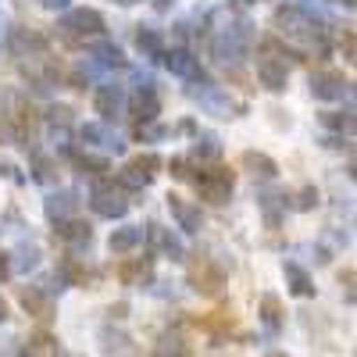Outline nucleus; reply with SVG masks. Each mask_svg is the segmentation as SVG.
<instances>
[{
  "instance_id": "49",
  "label": "nucleus",
  "mask_w": 357,
  "mask_h": 357,
  "mask_svg": "<svg viewBox=\"0 0 357 357\" xmlns=\"http://www.w3.org/2000/svg\"><path fill=\"white\" fill-rule=\"evenodd\" d=\"M264 357H289V354H264Z\"/></svg>"
},
{
  "instance_id": "43",
  "label": "nucleus",
  "mask_w": 357,
  "mask_h": 357,
  "mask_svg": "<svg viewBox=\"0 0 357 357\" xmlns=\"http://www.w3.org/2000/svg\"><path fill=\"white\" fill-rule=\"evenodd\" d=\"M11 275V254H0V282Z\"/></svg>"
},
{
  "instance_id": "39",
  "label": "nucleus",
  "mask_w": 357,
  "mask_h": 357,
  "mask_svg": "<svg viewBox=\"0 0 357 357\" xmlns=\"http://www.w3.org/2000/svg\"><path fill=\"white\" fill-rule=\"evenodd\" d=\"M72 86H75V89H86V86H89V68H86V65H79V68L72 72Z\"/></svg>"
},
{
  "instance_id": "7",
  "label": "nucleus",
  "mask_w": 357,
  "mask_h": 357,
  "mask_svg": "<svg viewBox=\"0 0 357 357\" xmlns=\"http://www.w3.org/2000/svg\"><path fill=\"white\" fill-rule=\"evenodd\" d=\"M197 193L207 200V204H229L232 197V172L229 168H211L197 178Z\"/></svg>"
},
{
  "instance_id": "1",
  "label": "nucleus",
  "mask_w": 357,
  "mask_h": 357,
  "mask_svg": "<svg viewBox=\"0 0 357 357\" xmlns=\"http://www.w3.org/2000/svg\"><path fill=\"white\" fill-rule=\"evenodd\" d=\"M275 29H279V33H282L289 43L311 47V50L325 54L321 29H318V22H314L307 11H301V8H279V11H275Z\"/></svg>"
},
{
  "instance_id": "14",
  "label": "nucleus",
  "mask_w": 357,
  "mask_h": 357,
  "mask_svg": "<svg viewBox=\"0 0 357 357\" xmlns=\"http://www.w3.org/2000/svg\"><path fill=\"white\" fill-rule=\"evenodd\" d=\"M15 57H47V40L33 29H11V40H8Z\"/></svg>"
},
{
  "instance_id": "30",
  "label": "nucleus",
  "mask_w": 357,
  "mask_h": 357,
  "mask_svg": "<svg viewBox=\"0 0 357 357\" xmlns=\"http://www.w3.org/2000/svg\"><path fill=\"white\" fill-rule=\"evenodd\" d=\"M218 154H222V143H218V136H211V132L197 136V146H193V158H197V161H215Z\"/></svg>"
},
{
  "instance_id": "4",
  "label": "nucleus",
  "mask_w": 357,
  "mask_h": 357,
  "mask_svg": "<svg viewBox=\"0 0 357 357\" xmlns=\"http://www.w3.org/2000/svg\"><path fill=\"white\" fill-rule=\"evenodd\" d=\"M57 29H61V36L68 43H79L86 36H100L104 33V18L97 11H89V8H75V11H68L61 18V25H57Z\"/></svg>"
},
{
  "instance_id": "13",
  "label": "nucleus",
  "mask_w": 357,
  "mask_h": 357,
  "mask_svg": "<svg viewBox=\"0 0 357 357\" xmlns=\"http://www.w3.org/2000/svg\"><path fill=\"white\" fill-rule=\"evenodd\" d=\"M161 61H165V68H168L172 75H178V79H204V75H200V61H197V57H193L186 47L165 50Z\"/></svg>"
},
{
  "instance_id": "36",
  "label": "nucleus",
  "mask_w": 357,
  "mask_h": 357,
  "mask_svg": "<svg viewBox=\"0 0 357 357\" xmlns=\"http://www.w3.org/2000/svg\"><path fill=\"white\" fill-rule=\"evenodd\" d=\"M165 136H168V129L158 126V122H139V126H136V139L154 143V139H165Z\"/></svg>"
},
{
  "instance_id": "37",
  "label": "nucleus",
  "mask_w": 357,
  "mask_h": 357,
  "mask_svg": "<svg viewBox=\"0 0 357 357\" xmlns=\"http://www.w3.org/2000/svg\"><path fill=\"white\" fill-rule=\"evenodd\" d=\"M340 286H343V301L347 304H357V272H354V268L340 272Z\"/></svg>"
},
{
  "instance_id": "26",
  "label": "nucleus",
  "mask_w": 357,
  "mask_h": 357,
  "mask_svg": "<svg viewBox=\"0 0 357 357\" xmlns=\"http://www.w3.org/2000/svg\"><path fill=\"white\" fill-rule=\"evenodd\" d=\"M25 357H61V347H57L54 336L36 333V336L25 340Z\"/></svg>"
},
{
  "instance_id": "35",
  "label": "nucleus",
  "mask_w": 357,
  "mask_h": 357,
  "mask_svg": "<svg viewBox=\"0 0 357 357\" xmlns=\"http://www.w3.org/2000/svg\"><path fill=\"white\" fill-rule=\"evenodd\" d=\"M129 168H132V172H139V175H146V178H154V172L161 168V161H158L154 154H139V158H132V161H129Z\"/></svg>"
},
{
  "instance_id": "50",
  "label": "nucleus",
  "mask_w": 357,
  "mask_h": 357,
  "mask_svg": "<svg viewBox=\"0 0 357 357\" xmlns=\"http://www.w3.org/2000/svg\"><path fill=\"white\" fill-rule=\"evenodd\" d=\"M354 93H357V89H354Z\"/></svg>"
},
{
  "instance_id": "20",
  "label": "nucleus",
  "mask_w": 357,
  "mask_h": 357,
  "mask_svg": "<svg viewBox=\"0 0 357 357\" xmlns=\"http://www.w3.org/2000/svg\"><path fill=\"white\" fill-rule=\"evenodd\" d=\"M143 243V225H122V229H114L111 232V240H107V250L111 254H129Z\"/></svg>"
},
{
  "instance_id": "18",
  "label": "nucleus",
  "mask_w": 357,
  "mask_h": 357,
  "mask_svg": "<svg viewBox=\"0 0 357 357\" xmlns=\"http://www.w3.org/2000/svg\"><path fill=\"white\" fill-rule=\"evenodd\" d=\"M118 279L122 286H146L154 279V257H132L118 264Z\"/></svg>"
},
{
  "instance_id": "8",
  "label": "nucleus",
  "mask_w": 357,
  "mask_h": 357,
  "mask_svg": "<svg viewBox=\"0 0 357 357\" xmlns=\"http://www.w3.org/2000/svg\"><path fill=\"white\" fill-rule=\"evenodd\" d=\"M79 136H82V143L89 146V151H100V154H122V151H126L122 136H118L111 126H104V122H89V126H82Z\"/></svg>"
},
{
  "instance_id": "40",
  "label": "nucleus",
  "mask_w": 357,
  "mask_h": 357,
  "mask_svg": "<svg viewBox=\"0 0 357 357\" xmlns=\"http://www.w3.org/2000/svg\"><path fill=\"white\" fill-rule=\"evenodd\" d=\"M168 168H172V175H175V178H190V161H183V158H175Z\"/></svg>"
},
{
  "instance_id": "38",
  "label": "nucleus",
  "mask_w": 357,
  "mask_h": 357,
  "mask_svg": "<svg viewBox=\"0 0 357 357\" xmlns=\"http://www.w3.org/2000/svg\"><path fill=\"white\" fill-rule=\"evenodd\" d=\"M146 183H151V178L139 175V172H132V168H126V172H122V186H129V190H143Z\"/></svg>"
},
{
  "instance_id": "17",
  "label": "nucleus",
  "mask_w": 357,
  "mask_h": 357,
  "mask_svg": "<svg viewBox=\"0 0 357 357\" xmlns=\"http://www.w3.org/2000/svg\"><path fill=\"white\" fill-rule=\"evenodd\" d=\"M43 211H47L50 222L75 218V215H79V193H75V190H57V193H50L47 204H43Z\"/></svg>"
},
{
  "instance_id": "3",
  "label": "nucleus",
  "mask_w": 357,
  "mask_h": 357,
  "mask_svg": "<svg viewBox=\"0 0 357 357\" xmlns=\"http://www.w3.org/2000/svg\"><path fill=\"white\" fill-rule=\"evenodd\" d=\"M190 97L200 104V111L204 114H215V118H232L236 111H240V104H236L222 86H211V82H197V86H190Z\"/></svg>"
},
{
  "instance_id": "21",
  "label": "nucleus",
  "mask_w": 357,
  "mask_h": 357,
  "mask_svg": "<svg viewBox=\"0 0 357 357\" xmlns=\"http://www.w3.org/2000/svg\"><path fill=\"white\" fill-rule=\"evenodd\" d=\"M282 275H286V286H289L293 296H314V279L296 261H286L282 264Z\"/></svg>"
},
{
  "instance_id": "12",
  "label": "nucleus",
  "mask_w": 357,
  "mask_h": 357,
  "mask_svg": "<svg viewBox=\"0 0 357 357\" xmlns=\"http://www.w3.org/2000/svg\"><path fill=\"white\" fill-rule=\"evenodd\" d=\"M18 304L33 318H40V321H50L54 318V296L43 286H22L18 289Z\"/></svg>"
},
{
  "instance_id": "16",
  "label": "nucleus",
  "mask_w": 357,
  "mask_h": 357,
  "mask_svg": "<svg viewBox=\"0 0 357 357\" xmlns=\"http://www.w3.org/2000/svg\"><path fill=\"white\" fill-rule=\"evenodd\" d=\"M57 240H61L65 247H72V250H86L89 243H93V229H89L86 222H79V218H65V222H57Z\"/></svg>"
},
{
  "instance_id": "33",
  "label": "nucleus",
  "mask_w": 357,
  "mask_h": 357,
  "mask_svg": "<svg viewBox=\"0 0 357 357\" xmlns=\"http://www.w3.org/2000/svg\"><path fill=\"white\" fill-rule=\"evenodd\" d=\"M75 165L82 168V175H93V178H100L104 172H111V168H107V161H100V158H89V154H79V158H75Z\"/></svg>"
},
{
  "instance_id": "27",
  "label": "nucleus",
  "mask_w": 357,
  "mask_h": 357,
  "mask_svg": "<svg viewBox=\"0 0 357 357\" xmlns=\"http://www.w3.org/2000/svg\"><path fill=\"white\" fill-rule=\"evenodd\" d=\"M136 47L143 57H161V33L158 29H146V25H136Z\"/></svg>"
},
{
  "instance_id": "22",
  "label": "nucleus",
  "mask_w": 357,
  "mask_h": 357,
  "mask_svg": "<svg viewBox=\"0 0 357 357\" xmlns=\"http://www.w3.org/2000/svg\"><path fill=\"white\" fill-rule=\"evenodd\" d=\"M261 321H264V329L272 333V336H279L286 314H282V301H279L275 293H264V296H261Z\"/></svg>"
},
{
  "instance_id": "28",
  "label": "nucleus",
  "mask_w": 357,
  "mask_h": 357,
  "mask_svg": "<svg viewBox=\"0 0 357 357\" xmlns=\"http://www.w3.org/2000/svg\"><path fill=\"white\" fill-rule=\"evenodd\" d=\"M100 343H104V350H107L111 357H136V350H132L129 336H122V333H111V329H104Z\"/></svg>"
},
{
  "instance_id": "23",
  "label": "nucleus",
  "mask_w": 357,
  "mask_h": 357,
  "mask_svg": "<svg viewBox=\"0 0 357 357\" xmlns=\"http://www.w3.org/2000/svg\"><path fill=\"white\" fill-rule=\"evenodd\" d=\"M158 111H161L158 89H136V97H132V114L139 118V122H154Z\"/></svg>"
},
{
  "instance_id": "9",
  "label": "nucleus",
  "mask_w": 357,
  "mask_h": 357,
  "mask_svg": "<svg viewBox=\"0 0 357 357\" xmlns=\"http://www.w3.org/2000/svg\"><path fill=\"white\" fill-rule=\"evenodd\" d=\"M190 282H193L197 293L215 296V293L222 289V282H225V272H222L211 257H197V261L190 264Z\"/></svg>"
},
{
  "instance_id": "15",
  "label": "nucleus",
  "mask_w": 357,
  "mask_h": 357,
  "mask_svg": "<svg viewBox=\"0 0 357 357\" xmlns=\"http://www.w3.org/2000/svg\"><path fill=\"white\" fill-rule=\"evenodd\" d=\"M168 211H172V218L178 222V229H183V232H200V229H204V215H200V207H197V204H190V200H183V197L168 193Z\"/></svg>"
},
{
  "instance_id": "2",
  "label": "nucleus",
  "mask_w": 357,
  "mask_h": 357,
  "mask_svg": "<svg viewBox=\"0 0 357 357\" xmlns=\"http://www.w3.org/2000/svg\"><path fill=\"white\" fill-rule=\"evenodd\" d=\"M247 47H250L247 25H232V29H222V33L215 36L211 54H215V61H222V65H240L247 57Z\"/></svg>"
},
{
  "instance_id": "10",
  "label": "nucleus",
  "mask_w": 357,
  "mask_h": 357,
  "mask_svg": "<svg viewBox=\"0 0 357 357\" xmlns=\"http://www.w3.org/2000/svg\"><path fill=\"white\" fill-rule=\"evenodd\" d=\"M347 93H350V86H347L343 72L325 68V72H314L311 75V97L314 100H343Z\"/></svg>"
},
{
  "instance_id": "29",
  "label": "nucleus",
  "mask_w": 357,
  "mask_h": 357,
  "mask_svg": "<svg viewBox=\"0 0 357 357\" xmlns=\"http://www.w3.org/2000/svg\"><path fill=\"white\" fill-rule=\"evenodd\" d=\"M93 61L100 68H126V57H122V50H118L114 43H97L93 47Z\"/></svg>"
},
{
  "instance_id": "47",
  "label": "nucleus",
  "mask_w": 357,
  "mask_h": 357,
  "mask_svg": "<svg viewBox=\"0 0 357 357\" xmlns=\"http://www.w3.org/2000/svg\"><path fill=\"white\" fill-rule=\"evenodd\" d=\"M172 8V0H158V11H168Z\"/></svg>"
},
{
  "instance_id": "45",
  "label": "nucleus",
  "mask_w": 357,
  "mask_h": 357,
  "mask_svg": "<svg viewBox=\"0 0 357 357\" xmlns=\"http://www.w3.org/2000/svg\"><path fill=\"white\" fill-rule=\"evenodd\" d=\"M333 4H340V8H347V11H357V0H333Z\"/></svg>"
},
{
  "instance_id": "44",
  "label": "nucleus",
  "mask_w": 357,
  "mask_h": 357,
  "mask_svg": "<svg viewBox=\"0 0 357 357\" xmlns=\"http://www.w3.org/2000/svg\"><path fill=\"white\" fill-rule=\"evenodd\" d=\"M43 8H50V11H61V8H68V0H40Z\"/></svg>"
},
{
  "instance_id": "46",
  "label": "nucleus",
  "mask_w": 357,
  "mask_h": 357,
  "mask_svg": "<svg viewBox=\"0 0 357 357\" xmlns=\"http://www.w3.org/2000/svg\"><path fill=\"white\" fill-rule=\"evenodd\" d=\"M0 321H8V301L0 296Z\"/></svg>"
},
{
  "instance_id": "5",
  "label": "nucleus",
  "mask_w": 357,
  "mask_h": 357,
  "mask_svg": "<svg viewBox=\"0 0 357 357\" xmlns=\"http://www.w3.org/2000/svg\"><path fill=\"white\" fill-rule=\"evenodd\" d=\"M257 79L264 89H272V93H282L286 82H289V65L286 57H275L272 43L261 47V57H257Z\"/></svg>"
},
{
  "instance_id": "31",
  "label": "nucleus",
  "mask_w": 357,
  "mask_h": 357,
  "mask_svg": "<svg viewBox=\"0 0 357 357\" xmlns=\"http://www.w3.org/2000/svg\"><path fill=\"white\" fill-rule=\"evenodd\" d=\"M321 126L333 129V132H354L357 129V118L354 114H343V111H325L321 114Z\"/></svg>"
},
{
  "instance_id": "19",
  "label": "nucleus",
  "mask_w": 357,
  "mask_h": 357,
  "mask_svg": "<svg viewBox=\"0 0 357 357\" xmlns=\"http://www.w3.org/2000/svg\"><path fill=\"white\" fill-rule=\"evenodd\" d=\"M146 232H151V243H154L165 257H172V261H186V247H183V240H178L172 229H165V225H151Z\"/></svg>"
},
{
  "instance_id": "41",
  "label": "nucleus",
  "mask_w": 357,
  "mask_h": 357,
  "mask_svg": "<svg viewBox=\"0 0 357 357\" xmlns=\"http://www.w3.org/2000/svg\"><path fill=\"white\" fill-rule=\"evenodd\" d=\"M314 204H318V193H314V190H304L301 200H296V207H301V211H307V207H314Z\"/></svg>"
},
{
  "instance_id": "24",
  "label": "nucleus",
  "mask_w": 357,
  "mask_h": 357,
  "mask_svg": "<svg viewBox=\"0 0 357 357\" xmlns=\"http://www.w3.org/2000/svg\"><path fill=\"white\" fill-rule=\"evenodd\" d=\"M240 165L254 175V178H275V172H279V165L268 158V154H257V151H247L243 158H240Z\"/></svg>"
},
{
  "instance_id": "34",
  "label": "nucleus",
  "mask_w": 357,
  "mask_h": 357,
  "mask_svg": "<svg viewBox=\"0 0 357 357\" xmlns=\"http://www.w3.org/2000/svg\"><path fill=\"white\" fill-rule=\"evenodd\" d=\"M33 178H36V183H54V178H57V172H54V161L50 158H33Z\"/></svg>"
},
{
  "instance_id": "11",
  "label": "nucleus",
  "mask_w": 357,
  "mask_h": 357,
  "mask_svg": "<svg viewBox=\"0 0 357 357\" xmlns=\"http://www.w3.org/2000/svg\"><path fill=\"white\" fill-rule=\"evenodd\" d=\"M93 104H97V114H104V122H118L126 114V89L114 82H104V86H97Z\"/></svg>"
},
{
  "instance_id": "48",
  "label": "nucleus",
  "mask_w": 357,
  "mask_h": 357,
  "mask_svg": "<svg viewBox=\"0 0 357 357\" xmlns=\"http://www.w3.org/2000/svg\"><path fill=\"white\" fill-rule=\"evenodd\" d=\"M118 4H139V0H118Z\"/></svg>"
},
{
  "instance_id": "42",
  "label": "nucleus",
  "mask_w": 357,
  "mask_h": 357,
  "mask_svg": "<svg viewBox=\"0 0 357 357\" xmlns=\"http://www.w3.org/2000/svg\"><path fill=\"white\" fill-rule=\"evenodd\" d=\"M0 172H4V175L11 178V183H25V175H22V172H18L15 165H0Z\"/></svg>"
},
{
  "instance_id": "25",
  "label": "nucleus",
  "mask_w": 357,
  "mask_h": 357,
  "mask_svg": "<svg viewBox=\"0 0 357 357\" xmlns=\"http://www.w3.org/2000/svg\"><path fill=\"white\" fill-rule=\"evenodd\" d=\"M36 268H40V247H33V243H22V247L11 254V272L29 275V272H36Z\"/></svg>"
},
{
  "instance_id": "32",
  "label": "nucleus",
  "mask_w": 357,
  "mask_h": 357,
  "mask_svg": "<svg viewBox=\"0 0 357 357\" xmlns=\"http://www.w3.org/2000/svg\"><path fill=\"white\" fill-rule=\"evenodd\" d=\"M154 357H186V343L178 340V336H161Z\"/></svg>"
},
{
  "instance_id": "6",
  "label": "nucleus",
  "mask_w": 357,
  "mask_h": 357,
  "mask_svg": "<svg viewBox=\"0 0 357 357\" xmlns=\"http://www.w3.org/2000/svg\"><path fill=\"white\" fill-rule=\"evenodd\" d=\"M89 207L100 215V218H122L129 211V200L122 190H114L111 183H97L93 193H89Z\"/></svg>"
}]
</instances>
